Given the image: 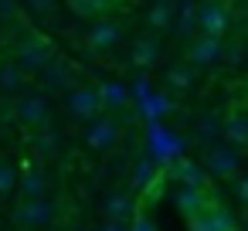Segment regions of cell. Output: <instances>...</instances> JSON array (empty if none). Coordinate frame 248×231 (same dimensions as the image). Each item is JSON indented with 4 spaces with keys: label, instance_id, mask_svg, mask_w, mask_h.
Here are the masks:
<instances>
[{
    "label": "cell",
    "instance_id": "7",
    "mask_svg": "<svg viewBox=\"0 0 248 231\" xmlns=\"http://www.w3.org/2000/svg\"><path fill=\"white\" fill-rule=\"evenodd\" d=\"M190 231H234V214H231L228 207H221V204L207 200V204L194 214Z\"/></svg>",
    "mask_w": 248,
    "mask_h": 231
},
{
    "label": "cell",
    "instance_id": "33",
    "mask_svg": "<svg viewBox=\"0 0 248 231\" xmlns=\"http://www.w3.org/2000/svg\"><path fill=\"white\" fill-rule=\"evenodd\" d=\"M153 4H173V0H153Z\"/></svg>",
    "mask_w": 248,
    "mask_h": 231
},
{
    "label": "cell",
    "instance_id": "34",
    "mask_svg": "<svg viewBox=\"0 0 248 231\" xmlns=\"http://www.w3.org/2000/svg\"><path fill=\"white\" fill-rule=\"evenodd\" d=\"M68 231H82V228H78V224H75V228H68Z\"/></svg>",
    "mask_w": 248,
    "mask_h": 231
},
{
    "label": "cell",
    "instance_id": "18",
    "mask_svg": "<svg viewBox=\"0 0 248 231\" xmlns=\"http://www.w3.org/2000/svg\"><path fill=\"white\" fill-rule=\"evenodd\" d=\"M99 95H102V109H126V102H129V89L123 82L99 85Z\"/></svg>",
    "mask_w": 248,
    "mask_h": 231
},
{
    "label": "cell",
    "instance_id": "11",
    "mask_svg": "<svg viewBox=\"0 0 248 231\" xmlns=\"http://www.w3.org/2000/svg\"><path fill=\"white\" fill-rule=\"evenodd\" d=\"M187 58H190V65H197V68L214 65V62L221 58V38H207V34L194 38L190 48H187Z\"/></svg>",
    "mask_w": 248,
    "mask_h": 231
},
{
    "label": "cell",
    "instance_id": "13",
    "mask_svg": "<svg viewBox=\"0 0 248 231\" xmlns=\"http://www.w3.org/2000/svg\"><path fill=\"white\" fill-rule=\"evenodd\" d=\"M221 136H224L228 146H248V116L245 112L228 116L224 126H221Z\"/></svg>",
    "mask_w": 248,
    "mask_h": 231
},
{
    "label": "cell",
    "instance_id": "9",
    "mask_svg": "<svg viewBox=\"0 0 248 231\" xmlns=\"http://www.w3.org/2000/svg\"><path fill=\"white\" fill-rule=\"evenodd\" d=\"M119 139V123L116 119H109V116H95V119H89V129H85V146L89 150H109L112 143Z\"/></svg>",
    "mask_w": 248,
    "mask_h": 231
},
{
    "label": "cell",
    "instance_id": "10",
    "mask_svg": "<svg viewBox=\"0 0 248 231\" xmlns=\"http://www.w3.org/2000/svg\"><path fill=\"white\" fill-rule=\"evenodd\" d=\"M41 78H45V85L51 89V92H68V89H75L72 82H75V68H72V62H65V58H51L45 68H41Z\"/></svg>",
    "mask_w": 248,
    "mask_h": 231
},
{
    "label": "cell",
    "instance_id": "20",
    "mask_svg": "<svg viewBox=\"0 0 248 231\" xmlns=\"http://www.w3.org/2000/svg\"><path fill=\"white\" fill-rule=\"evenodd\" d=\"M173 7H177V31L190 34L197 21V0H173Z\"/></svg>",
    "mask_w": 248,
    "mask_h": 231
},
{
    "label": "cell",
    "instance_id": "6",
    "mask_svg": "<svg viewBox=\"0 0 248 231\" xmlns=\"http://www.w3.org/2000/svg\"><path fill=\"white\" fill-rule=\"evenodd\" d=\"M48 95L45 92H24L17 99V123L28 129H41L48 123Z\"/></svg>",
    "mask_w": 248,
    "mask_h": 231
},
{
    "label": "cell",
    "instance_id": "27",
    "mask_svg": "<svg viewBox=\"0 0 248 231\" xmlns=\"http://www.w3.org/2000/svg\"><path fill=\"white\" fill-rule=\"evenodd\" d=\"M234 190H238V200L248 204V173H238L234 177Z\"/></svg>",
    "mask_w": 248,
    "mask_h": 231
},
{
    "label": "cell",
    "instance_id": "14",
    "mask_svg": "<svg viewBox=\"0 0 248 231\" xmlns=\"http://www.w3.org/2000/svg\"><path fill=\"white\" fill-rule=\"evenodd\" d=\"M156 177H160V167H156V160H153V156H143V160H136V163H133L129 180H133V187H136V190H150V187L156 184Z\"/></svg>",
    "mask_w": 248,
    "mask_h": 231
},
{
    "label": "cell",
    "instance_id": "1",
    "mask_svg": "<svg viewBox=\"0 0 248 231\" xmlns=\"http://www.w3.org/2000/svg\"><path fill=\"white\" fill-rule=\"evenodd\" d=\"M65 109H68V116H72V119L89 123V119H95V116L102 112V95H99V89H95V85H75V89H68Z\"/></svg>",
    "mask_w": 248,
    "mask_h": 231
},
{
    "label": "cell",
    "instance_id": "12",
    "mask_svg": "<svg viewBox=\"0 0 248 231\" xmlns=\"http://www.w3.org/2000/svg\"><path fill=\"white\" fill-rule=\"evenodd\" d=\"M156 55H160V48H156V41L153 38H136L133 45H129V65L133 68H150V65H156Z\"/></svg>",
    "mask_w": 248,
    "mask_h": 231
},
{
    "label": "cell",
    "instance_id": "23",
    "mask_svg": "<svg viewBox=\"0 0 248 231\" xmlns=\"http://www.w3.org/2000/svg\"><path fill=\"white\" fill-rule=\"evenodd\" d=\"M34 139H38V150H41L45 156H51V153L58 150V133H55V129H51L48 123L41 126V136H34Z\"/></svg>",
    "mask_w": 248,
    "mask_h": 231
},
{
    "label": "cell",
    "instance_id": "29",
    "mask_svg": "<svg viewBox=\"0 0 248 231\" xmlns=\"http://www.w3.org/2000/svg\"><path fill=\"white\" fill-rule=\"evenodd\" d=\"M99 231H129V228H126V221H116V217H106V221L99 224Z\"/></svg>",
    "mask_w": 248,
    "mask_h": 231
},
{
    "label": "cell",
    "instance_id": "28",
    "mask_svg": "<svg viewBox=\"0 0 248 231\" xmlns=\"http://www.w3.org/2000/svg\"><path fill=\"white\" fill-rule=\"evenodd\" d=\"M24 4H28L34 14H48V11L55 7V0H24Z\"/></svg>",
    "mask_w": 248,
    "mask_h": 231
},
{
    "label": "cell",
    "instance_id": "8",
    "mask_svg": "<svg viewBox=\"0 0 248 231\" xmlns=\"http://www.w3.org/2000/svg\"><path fill=\"white\" fill-rule=\"evenodd\" d=\"M14 217H17V224H24V228H48L51 217H55V207H51V200H45V197H31V200H21V204H17Z\"/></svg>",
    "mask_w": 248,
    "mask_h": 231
},
{
    "label": "cell",
    "instance_id": "22",
    "mask_svg": "<svg viewBox=\"0 0 248 231\" xmlns=\"http://www.w3.org/2000/svg\"><path fill=\"white\" fill-rule=\"evenodd\" d=\"M146 21H150V28H156V31L170 28V24H173V4H153L150 14H146Z\"/></svg>",
    "mask_w": 248,
    "mask_h": 231
},
{
    "label": "cell",
    "instance_id": "25",
    "mask_svg": "<svg viewBox=\"0 0 248 231\" xmlns=\"http://www.w3.org/2000/svg\"><path fill=\"white\" fill-rule=\"evenodd\" d=\"M167 85H170V89H187V85H190V68H187V65L167 68Z\"/></svg>",
    "mask_w": 248,
    "mask_h": 231
},
{
    "label": "cell",
    "instance_id": "17",
    "mask_svg": "<svg viewBox=\"0 0 248 231\" xmlns=\"http://www.w3.org/2000/svg\"><path fill=\"white\" fill-rule=\"evenodd\" d=\"M102 211H106V217L126 221V217L133 214V197H129L126 190H109L106 200H102Z\"/></svg>",
    "mask_w": 248,
    "mask_h": 231
},
{
    "label": "cell",
    "instance_id": "3",
    "mask_svg": "<svg viewBox=\"0 0 248 231\" xmlns=\"http://www.w3.org/2000/svg\"><path fill=\"white\" fill-rule=\"evenodd\" d=\"M51 58H55V55H51V45H48L41 34L21 38V45H17V62H21L24 72H41Z\"/></svg>",
    "mask_w": 248,
    "mask_h": 231
},
{
    "label": "cell",
    "instance_id": "16",
    "mask_svg": "<svg viewBox=\"0 0 248 231\" xmlns=\"http://www.w3.org/2000/svg\"><path fill=\"white\" fill-rule=\"evenodd\" d=\"M173 204L184 211V214H197L204 204H207V194H204V187H180V190H173Z\"/></svg>",
    "mask_w": 248,
    "mask_h": 231
},
{
    "label": "cell",
    "instance_id": "15",
    "mask_svg": "<svg viewBox=\"0 0 248 231\" xmlns=\"http://www.w3.org/2000/svg\"><path fill=\"white\" fill-rule=\"evenodd\" d=\"M17 190L24 194V200H31V197H45L48 180H45V173H41L38 167H24V173L17 177Z\"/></svg>",
    "mask_w": 248,
    "mask_h": 231
},
{
    "label": "cell",
    "instance_id": "26",
    "mask_svg": "<svg viewBox=\"0 0 248 231\" xmlns=\"http://www.w3.org/2000/svg\"><path fill=\"white\" fill-rule=\"evenodd\" d=\"M245 55H248V48H245L241 41H234V45L221 48V58H224L228 65H241V62H245Z\"/></svg>",
    "mask_w": 248,
    "mask_h": 231
},
{
    "label": "cell",
    "instance_id": "30",
    "mask_svg": "<svg viewBox=\"0 0 248 231\" xmlns=\"http://www.w3.org/2000/svg\"><path fill=\"white\" fill-rule=\"evenodd\" d=\"M129 231H156V228H153V221H150L146 214H140V217L133 221V228H129Z\"/></svg>",
    "mask_w": 248,
    "mask_h": 231
},
{
    "label": "cell",
    "instance_id": "21",
    "mask_svg": "<svg viewBox=\"0 0 248 231\" xmlns=\"http://www.w3.org/2000/svg\"><path fill=\"white\" fill-rule=\"evenodd\" d=\"M24 82V68L11 65V62H0V92H17Z\"/></svg>",
    "mask_w": 248,
    "mask_h": 231
},
{
    "label": "cell",
    "instance_id": "2",
    "mask_svg": "<svg viewBox=\"0 0 248 231\" xmlns=\"http://www.w3.org/2000/svg\"><path fill=\"white\" fill-rule=\"evenodd\" d=\"M204 167H207L214 177H221V180H234L238 170H241V156L234 153V146L214 143V146L204 150Z\"/></svg>",
    "mask_w": 248,
    "mask_h": 231
},
{
    "label": "cell",
    "instance_id": "31",
    "mask_svg": "<svg viewBox=\"0 0 248 231\" xmlns=\"http://www.w3.org/2000/svg\"><path fill=\"white\" fill-rule=\"evenodd\" d=\"M92 4H95V11H99V17H102L109 7H116V4H119V0H92Z\"/></svg>",
    "mask_w": 248,
    "mask_h": 231
},
{
    "label": "cell",
    "instance_id": "19",
    "mask_svg": "<svg viewBox=\"0 0 248 231\" xmlns=\"http://www.w3.org/2000/svg\"><path fill=\"white\" fill-rule=\"evenodd\" d=\"M173 177L180 187H204V170L190 160H173Z\"/></svg>",
    "mask_w": 248,
    "mask_h": 231
},
{
    "label": "cell",
    "instance_id": "32",
    "mask_svg": "<svg viewBox=\"0 0 248 231\" xmlns=\"http://www.w3.org/2000/svg\"><path fill=\"white\" fill-rule=\"evenodd\" d=\"M11 7H14V0H0V17L11 14Z\"/></svg>",
    "mask_w": 248,
    "mask_h": 231
},
{
    "label": "cell",
    "instance_id": "5",
    "mask_svg": "<svg viewBox=\"0 0 248 231\" xmlns=\"http://www.w3.org/2000/svg\"><path fill=\"white\" fill-rule=\"evenodd\" d=\"M119 38H123V24L112 17H92V24L85 31V45L92 51H109L119 45Z\"/></svg>",
    "mask_w": 248,
    "mask_h": 231
},
{
    "label": "cell",
    "instance_id": "24",
    "mask_svg": "<svg viewBox=\"0 0 248 231\" xmlns=\"http://www.w3.org/2000/svg\"><path fill=\"white\" fill-rule=\"evenodd\" d=\"M14 187H17V173H14V167H11L7 160H0V197H7Z\"/></svg>",
    "mask_w": 248,
    "mask_h": 231
},
{
    "label": "cell",
    "instance_id": "4",
    "mask_svg": "<svg viewBox=\"0 0 248 231\" xmlns=\"http://www.w3.org/2000/svg\"><path fill=\"white\" fill-rule=\"evenodd\" d=\"M197 28L207 38H224L231 31V11L224 4H217V0H211V4L197 7Z\"/></svg>",
    "mask_w": 248,
    "mask_h": 231
}]
</instances>
